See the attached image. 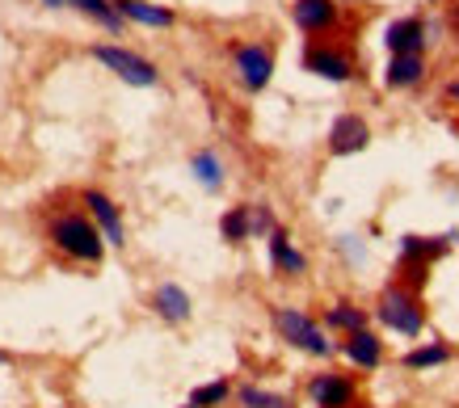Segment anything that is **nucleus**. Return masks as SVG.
Instances as JSON below:
<instances>
[{"mask_svg":"<svg viewBox=\"0 0 459 408\" xmlns=\"http://www.w3.org/2000/svg\"><path fill=\"white\" fill-rule=\"evenodd\" d=\"M51 240L76 261H97L101 257V236L85 215H60L51 223Z\"/></svg>","mask_w":459,"mask_h":408,"instance_id":"f257e3e1","label":"nucleus"},{"mask_svg":"<svg viewBox=\"0 0 459 408\" xmlns=\"http://www.w3.org/2000/svg\"><path fill=\"white\" fill-rule=\"evenodd\" d=\"M93 55L106 68H110L114 76H123L127 84H140V89H148V84H157V68L148 60H140L135 51H123V47H93Z\"/></svg>","mask_w":459,"mask_h":408,"instance_id":"f03ea898","label":"nucleus"},{"mask_svg":"<svg viewBox=\"0 0 459 408\" xmlns=\"http://www.w3.org/2000/svg\"><path fill=\"white\" fill-rule=\"evenodd\" d=\"M380 320L388 324V329H396V332H422L426 312L417 308V299H413L409 291H388L383 303H380Z\"/></svg>","mask_w":459,"mask_h":408,"instance_id":"7ed1b4c3","label":"nucleus"},{"mask_svg":"<svg viewBox=\"0 0 459 408\" xmlns=\"http://www.w3.org/2000/svg\"><path fill=\"white\" fill-rule=\"evenodd\" d=\"M274 324L283 329L286 341H295V346L308 349V354H329V341H325V332H320L303 312H291V308H283V312H274Z\"/></svg>","mask_w":459,"mask_h":408,"instance_id":"20e7f679","label":"nucleus"},{"mask_svg":"<svg viewBox=\"0 0 459 408\" xmlns=\"http://www.w3.org/2000/svg\"><path fill=\"white\" fill-rule=\"evenodd\" d=\"M366 123L363 118H354V114H342L337 123H333V131H329V148L337 152V156H350V152H363L366 148Z\"/></svg>","mask_w":459,"mask_h":408,"instance_id":"39448f33","label":"nucleus"},{"mask_svg":"<svg viewBox=\"0 0 459 408\" xmlns=\"http://www.w3.org/2000/svg\"><path fill=\"white\" fill-rule=\"evenodd\" d=\"M422 38H426V26L417 17H400L383 34V43H388L392 55H422Z\"/></svg>","mask_w":459,"mask_h":408,"instance_id":"423d86ee","label":"nucleus"},{"mask_svg":"<svg viewBox=\"0 0 459 408\" xmlns=\"http://www.w3.org/2000/svg\"><path fill=\"white\" fill-rule=\"evenodd\" d=\"M237 72H240V80L249 84V89H266V80H270V72H274V60H270V51L266 47H240L237 51Z\"/></svg>","mask_w":459,"mask_h":408,"instance_id":"0eeeda50","label":"nucleus"},{"mask_svg":"<svg viewBox=\"0 0 459 408\" xmlns=\"http://www.w3.org/2000/svg\"><path fill=\"white\" fill-rule=\"evenodd\" d=\"M85 206H89V211H93V220L101 223L106 240H110L114 249H123V220H118V206H114L101 189H89V194H85Z\"/></svg>","mask_w":459,"mask_h":408,"instance_id":"6e6552de","label":"nucleus"},{"mask_svg":"<svg viewBox=\"0 0 459 408\" xmlns=\"http://www.w3.org/2000/svg\"><path fill=\"white\" fill-rule=\"evenodd\" d=\"M312 400H317L320 408H346L350 400H354V388H350V379H342V375H320V379H312Z\"/></svg>","mask_w":459,"mask_h":408,"instance_id":"1a4fd4ad","label":"nucleus"},{"mask_svg":"<svg viewBox=\"0 0 459 408\" xmlns=\"http://www.w3.org/2000/svg\"><path fill=\"white\" fill-rule=\"evenodd\" d=\"M152 308H157L165 320H173V324H181V320H190V295L181 291V286L165 283L157 291V299H152Z\"/></svg>","mask_w":459,"mask_h":408,"instance_id":"9d476101","label":"nucleus"},{"mask_svg":"<svg viewBox=\"0 0 459 408\" xmlns=\"http://www.w3.org/2000/svg\"><path fill=\"white\" fill-rule=\"evenodd\" d=\"M303 63H308V72H317V76H325V80H350V72H354L350 60L337 55V51H308Z\"/></svg>","mask_w":459,"mask_h":408,"instance_id":"9b49d317","label":"nucleus"},{"mask_svg":"<svg viewBox=\"0 0 459 408\" xmlns=\"http://www.w3.org/2000/svg\"><path fill=\"white\" fill-rule=\"evenodd\" d=\"M118 4H123V17L140 21V26H157V30L173 26V13L160 9V4H143V0H118Z\"/></svg>","mask_w":459,"mask_h":408,"instance_id":"f8f14e48","label":"nucleus"},{"mask_svg":"<svg viewBox=\"0 0 459 408\" xmlns=\"http://www.w3.org/2000/svg\"><path fill=\"white\" fill-rule=\"evenodd\" d=\"M422 76H426V63H422V55H392V63H388V84H396V89L417 84Z\"/></svg>","mask_w":459,"mask_h":408,"instance_id":"ddd939ff","label":"nucleus"},{"mask_svg":"<svg viewBox=\"0 0 459 408\" xmlns=\"http://www.w3.org/2000/svg\"><path fill=\"white\" fill-rule=\"evenodd\" d=\"M295 21L303 30H325L333 26V0H300L295 4Z\"/></svg>","mask_w":459,"mask_h":408,"instance_id":"4468645a","label":"nucleus"},{"mask_svg":"<svg viewBox=\"0 0 459 408\" xmlns=\"http://www.w3.org/2000/svg\"><path fill=\"white\" fill-rule=\"evenodd\" d=\"M270 261L278 269H286V274H303V261L300 252L291 249V240H286V232H270Z\"/></svg>","mask_w":459,"mask_h":408,"instance_id":"2eb2a0df","label":"nucleus"},{"mask_svg":"<svg viewBox=\"0 0 459 408\" xmlns=\"http://www.w3.org/2000/svg\"><path fill=\"white\" fill-rule=\"evenodd\" d=\"M346 358L354 362V366H375L380 362V341L371 337V332H350V341H346Z\"/></svg>","mask_w":459,"mask_h":408,"instance_id":"dca6fc26","label":"nucleus"},{"mask_svg":"<svg viewBox=\"0 0 459 408\" xmlns=\"http://www.w3.org/2000/svg\"><path fill=\"white\" fill-rule=\"evenodd\" d=\"M190 169H194V177H198L206 189H220L223 186V164H220V156H215V152H198Z\"/></svg>","mask_w":459,"mask_h":408,"instance_id":"f3484780","label":"nucleus"},{"mask_svg":"<svg viewBox=\"0 0 459 408\" xmlns=\"http://www.w3.org/2000/svg\"><path fill=\"white\" fill-rule=\"evenodd\" d=\"M72 4H76L80 13H89L93 17V21H101V26H106V30H123V13H114L110 4H106V0H72Z\"/></svg>","mask_w":459,"mask_h":408,"instance_id":"a211bd4d","label":"nucleus"},{"mask_svg":"<svg viewBox=\"0 0 459 408\" xmlns=\"http://www.w3.org/2000/svg\"><path fill=\"white\" fill-rule=\"evenodd\" d=\"M451 240V236H447ZM447 240H422V236H405V257L413 261H434V257H443L447 252Z\"/></svg>","mask_w":459,"mask_h":408,"instance_id":"6ab92c4d","label":"nucleus"},{"mask_svg":"<svg viewBox=\"0 0 459 408\" xmlns=\"http://www.w3.org/2000/svg\"><path fill=\"white\" fill-rule=\"evenodd\" d=\"M220 232H223V240H245V236L254 232V223H249V206H232V211L223 215Z\"/></svg>","mask_w":459,"mask_h":408,"instance_id":"aec40b11","label":"nucleus"},{"mask_svg":"<svg viewBox=\"0 0 459 408\" xmlns=\"http://www.w3.org/2000/svg\"><path fill=\"white\" fill-rule=\"evenodd\" d=\"M329 324H337V329H350V332H358L366 324V316L358 312V308H350V303H337L329 312Z\"/></svg>","mask_w":459,"mask_h":408,"instance_id":"412c9836","label":"nucleus"},{"mask_svg":"<svg viewBox=\"0 0 459 408\" xmlns=\"http://www.w3.org/2000/svg\"><path fill=\"white\" fill-rule=\"evenodd\" d=\"M451 358V349L447 346H426V349H413L409 358H405V366H413V371H422V366H439V362Z\"/></svg>","mask_w":459,"mask_h":408,"instance_id":"4be33fe9","label":"nucleus"},{"mask_svg":"<svg viewBox=\"0 0 459 408\" xmlns=\"http://www.w3.org/2000/svg\"><path fill=\"white\" fill-rule=\"evenodd\" d=\"M240 404H245V408H291L283 396L257 392V388H240Z\"/></svg>","mask_w":459,"mask_h":408,"instance_id":"5701e85b","label":"nucleus"},{"mask_svg":"<svg viewBox=\"0 0 459 408\" xmlns=\"http://www.w3.org/2000/svg\"><path fill=\"white\" fill-rule=\"evenodd\" d=\"M223 396H228V383H206V388H198V392L190 396V404L194 408H211V404H220Z\"/></svg>","mask_w":459,"mask_h":408,"instance_id":"b1692460","label":"nucleus"},{"mask_svg":"<svg viewBox=\"0 0 459 408\" xmlns=\"http://www.w3.org/2000/svg\"><path fill=\"white\" fill-rule=\"evenodd\" d=\"M447 93H451V97H459V80H455V84H451V89H447Z\"/></svg>","mask_w":459,"mask_h":408,"instance_id":"393cba45","label":"nucleus"},{"mask_svg":"<svg viewBox=\"0 0 459 408\" xmlns=\"http://www.w3.org/2000/svg\"><path fill=\"white\" fill-rule=\"evenodd\" d=\"M43 4H51V9H60V4H64V0H43Z\"/></svg>","mask_w":459,"mask_h":408,"instance_id":"a878e982","label":"nucleus"},{"mask_svg":"<svg viewBox=\"0 0 459 408\" xmlns=\"http://www.w3.org/2000/svg\"><path fill=\"white\" fill-rule=\"evenodd\" d=\"M0 362H4V354H0Z\"/></svg>","mask_w":459,"mask_h":408,"instance_id":"bb28decb","label":"nucleus"},{"mask_svg":"<svg viewBox=\"0 0 459 408\" xmlns=\"http://www.w3.org/2000/svg\"><path fill=\"white\" fill-rule=\"evenodd\" d=\"M190 408H194V404H190Z\"/></svg>","mask_w":459,"mask_h":408,"instance_id":"cd10ccee","label":"nucleus"}]
</instances>
